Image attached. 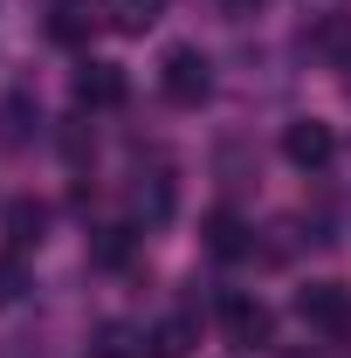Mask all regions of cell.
I'll list each match as a JSON object with an SVG mask.
<instances>
[{"mask_svg":"<svg viewBox=\"0 0 351 358\" xmlns=\"http://www.w3.org/2000/svg\"><path fill=\"white\" fill-rule=\"evenodd\" d=\"M159 96L179 103V110H200V103L214 96V55L200 42H173L159 55Z\"/></svg>","mask_w":351,"mask_h":358,"instance_id":"cell-1","label":"cell"},{"mask_svg":"<svg viewBox=\"0 0 351 358\" xmlns=\"http://www.w3.org/2000/svg\"><path fill=\"white\" fill-rule=\"evenodd\" d=\"M220 331H227L234 352H262L268 338H275V310H268L262 296H248V289H227L220 296Z\"/></svg>","mask_w":351,"mask_h":358,"instance_id":"cell-2","label":"cell"},{"mask_svg":"<svg viewBox=\"0 0 351 358\" xmlns=\"http://www.w3.org/2000/svg\"><path fill=\"white\" fill-rule=\"evenodd\" d=\"M282 159H289L296 173H324V166L338 159V131H331L324 117H296V124H282Z\"/></svg>","mask_w":351,"mask_h":358,"instance_id":"cell-3","label":"cell"},{"mask_svg":"<svg viewBox=\"0 0 351 358\" xmlns=\"http://www.w3.org/2000/svg\"><path fill=\"white\" fill-rule=\"evenodd\" d=\"M296 317L331 331V338H351V289L345 282H310V289H296Z\"/></svg>","mask_w":351,"mask_h":358,"instance_id":"cell-4","label":"cell"},{"mask_svg":"<svg viewBox=\"0 0 351 358\" xmlns=\"http://www.w3.org/2000/svg\"><path fill=\"white\" fill-rule=\"evenodd\" d=\"M124 69H117V62H83V69H76V103H83V110H117V103H124Z\"/></svg>","mask_w":351,"mask_h":358,"instance_id":"cell-5","label":"cell"},{"mask_svg":"<svg viewBox=\"0 0 351 358\" xmlns=\"http://www.w3.org/2000/svg\"><path fill=\"white\" fill-rule=\"evenodd\" d=\"M0 227H7V248L28 255V248H42V241H48V207H42V200H7Z\"/></svg>","mask_w":351,"mask_h":358,"instance_id":"cell-6","label":"cell"},{"mask_svg":"<svg viewBox=\"0 0 351 358\" xmlns=\"http://www.w3.org/2000/svg\"><path fill=\"white\" fill-rule=\"evenodd\" d=\"M173 200H179V186H173V173L166 166H152V173H138V186H131V214L145 227H159L166 214H173Z\"/></svg>","mask_w":351,"mask_h":358,"instance_id":"cell-7","label":"cell"},{"mask_svg":"<svg viewBox=\"0 0 351 358\" xmlns=\"http://www.w3.org/2000/svg\"><path fill=\"white\" fill-rule=\"evenodd\" d=\"M96 14H103V7H89V0H55L42 28H48V42L76 48V42H89V28H96Z\"/></svg>","mask_w":351,"mask_h":358,"instance_id":"cell-8","label":"cell"},{"mask_svg":"<svg viewBox=\"0 0 351 358\" xmlns=\"http://www.w3.org/2000/svg\"><path fill=\"white\" fill-rule=\"evenodd\" d=\"M35 131H42V103H35L28 90H14V96L0 103V145H28Z\"/></svg>","mask_w":351,"mask_h":358,"instance_id":"cell-9","label":"cell"},{"mask_svg":"<svg viewBox=\"0 0 351 358\" xmlns=\"http://www.w3.org/2000/svg\"><path fill=\"white\" fill-rule=\"evenodd\" d=\"M103 7V21L117 28V35H145V28H159V14H166V0H96Z\"/></svg>","mask_w":351,"mask_h":358,"instance_id":"cell-10","label":"cell"},{"mask_svg":"<svg viewBox=\"0 0 351 358\" xmlns=\"http://www.w3.org/2000/svg\"><path fill=\"white\" fill-rule=\"evenodd\" d=\"M89 262H96V268H124V262H131V227H96Z\"/></svg>","mask_w":351,"mask_h":358,"instance_id":"cell-11","label":"cell"},{"mask_svg":"<svg viewBox=\"0 0 351 358\" xmlns=\"http://www.w3.org/2000/svg\"><path fill=\"white\" fill-rule=\"evenodd\" d=\"M21 296H28V268H21L14 248H7V255H0V310H14Z\"/></svg>","mask_w":351,"mask_h":358,"instance_id":"cell-12","label":"cell"},{"mask_svg":"<svg viewBox=\"0 0 351 358\" xmlns=\"http://www.w3.org/2000/svg\"><path fill=\"white\" fill-rule=\"evenodd\" d=\"M207 248H214V255H241V248H248V241H241V221H234V214H214V221H207Z\"/></svg>","mask_w":351,"mask_h":358,"instance_id":"cell-13","label":"cell"},{"mask_svg":"<svg viewBox=\"0 0 351 358\" xmlns=\"http://www.w3.org/2000/svg\"><path fill=\"white\" fill-rule=\"evenodd\" d=\"M255 7H262V0H220V14H234V21H241V14H255Z\"/></svg>","mask_w":351,"mask_h":358,"instance_id":"cell-14","label":"cell"},{"mask_svg":"<svg viewBox=\"0 0 351 358\" xmlns=\"http://www.w3.org/2000/svg\"><path fill=\"white\" fill-rule=\"evenodd\" d=\"M275 358H324V352H310V345H289V352H275Z\"/></svg>","mask_w":351,"mask_h":358,"instance_id":"cell-15","label":"cell"},{"mask_svg":"<svg viewBox=\"0 0 351 358\" xmlns=\"http://www.w3.org/2000/svg\"><path fill=\"white\" fill-rule=\"evenodd\" d=\"M89 358H124V352H110V345H103V352H89Z\"/></svg>","mask_w":351,"mask_h":358,"instance_id":"cell-16","label":"cell"}]
</instances>
